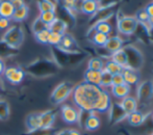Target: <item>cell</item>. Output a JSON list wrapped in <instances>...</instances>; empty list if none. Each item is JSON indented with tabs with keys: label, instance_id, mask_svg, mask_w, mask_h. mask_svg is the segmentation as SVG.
Returning <instances> with one entry per match:
<instances>
[{
	"label": "cell",
	"instance_id": "obj_1",
	"mask_svg": "<svg viewBox=\"0 0 153 135\" xmlns=\"http://www.w3.org/2000/svg\"><path fill=\"white\" fill-rule=\"evenodd\" d=\"M103 91L104 89L99 85H94L83 81L74 86L72 91V99L79 110L98 112Z\"/></svg>",
	"mask_w": 153,
	"mask_h": 135
},
{
	"label": "cell",
	"instance_id": "obj_2",
	"mask_svg": "<svg viewBox=\"0 0 153 135\" xmlns=\"http://www.w3.org/2000/svg\"><path fill=\"white\" fill-rule=\"evenodd\" d=\"M27 72L36 77H47L57 72L59 66L49 59H41L27 67Z\"/></svg>",
	"mask_w": 153,
	"mask_h": 135
},
{
	"label": "cell",
	"instance_id": "obj_3",
	"mask_svg": "<svg viewBox=\"0 0 153 135\" xmlns=\"http://www.w3.org/2000/svg\"><path fill=\"white\" fill-rule=\"evenodd\" d=\"M1 42L13 50L19 49L24 42V31L22 27L18 25L10 26L8 29H6L5 33L2 36Z\"/></svg>",
	"mask_w": 153,
	"mask_h": 135
},
{
	"label": "cell",
	"instance_id": "obj_4",
	"mask_svg": "<svg viewBox=\"0 0 153 135\" xmlns=\"http://www.w3.org/2000/svg\"><path fill=\"white\" fill-rule=\"evenodd\" d=\"M73 89H74V85L69 81H64V82L59 83L51 94L50 102L53 105L62 104L72 95Z\"/></svg>",
	"mask_w": 153,
	"mask_h": 135
},
{
	"label": "cell",
	"instance_id": "obj_5",
	"mask_svg": "<svg viewBox=\"0 0 153 135\" xmlns=\"http://www.w3.org/2000/svg\"><path fill=\"white\" fill-rule=\"evenodd\" d=\"M125 53L127 55V61H128V68L133 69V70L139 71L143 67L144 63V56L143 53L141 52L139 48L132 45L123 47Z\"/></svg>",
	"mask_w": 153,
	"mask_h": 135
},
{
	"label": "cell",
	"instance_id": "obj_6",
	"mask_svg": "<svg viewBox=\"0 0 153 135\" xmlns=\"http://www.w3.org/2000/svg\"><path fill=\"white\" fill-rule=\"evenodd\" d=\"M140 24L134 16H122L118 18L117 28L119 33L124 35H131L137 30Z\"/></svg>",
	"mask_w": 153,
	"mask_h": 135
},
{
	"label": "cell",
	"instance_id": "obj_7",
	"mask_svg": "<svg viewBox=\"0 0 153 135\" xmlns=\"http://www.w3.org/2000/svg\"><path fill=\"white\" fill-rule=\"evenodd\" d=\"M153 99V80H145L137 87V103L145 104Z\"/></svg>",
	"mask_w": 153,
	"mask_h": 135
},
{
	"label": "cell",
	"instance_id": "obj_8",
	"mask_svg": "<svg viewBox=\"0 0 153 135\" xmlns=\"http://www.w3.org/2000/svg\"><path fill=\"white\" fill-rule=\"evenodd\" d=\"M3 76L6 80L12 84H20L25 77V72L19 67H10L5 68L3 73Z\"/></svg>",
	"mask_w": 153,
	"mask_h": 135
},
{
	"label": "cell",
	"instance_id": "obj_9",
	"mask_svg": "<svg viewBox=\"0 0 153 135\" xmlns=\"http://www.w3.org/2000/svg\"><path fill=\"white\" fill-rule=\"evenodd\" d=\"M116 7H117V5H111V6H106V7L98 8V10L92 16V20H91L92 26L98 22L108 21L111 18H113L116 14Z\"/></svg>",
	"mask_w": 153,
	"mask_h": 135
},
{
	"label": "cell",
	"instance_id": "obj_10",
	"mask_svg": "<svg viewBox=\"0 0 153 135\" xmlns=\"http://www.w3.org/2000/svg\"><path fill=\"white\" fill-rule=\"evenodd\" d=\"M61 115L65 123L73 125V124L78 123L79 109L71 105H62L61 107Z\"/></svg>",
	"mask_w": 153,
	"mask_h": 135
},
{
	"label": "cell",
	"instance_id": "obj_11",
	"mask_svg": "<svg viewBox=\"0 0 153 135\" xmlns=\"http://www.w3.org/2000/svg\"><path fill=\"white\" fill-rule=\"evenodd\" d=\"M57 47H59V49H62V50L66 51V52L80 53L79 52V49H78V45H77L75 38L69 33L62 34L61 44H59Z\"/></svg>",
	"mask_w": 153,
	"mask_h": 135
},
{
	"label": "cell",
	"instance_id": "obj_12",
	"mask_svg": "<svg viewBox=\"0 0 153 135\" xmlns=\"http://www.w3.org/2000/svg\"><path fill=\"white\" fill-rule=\"evenodd\" d=\"M56 119V110L49 109V110L40 112V128H52L53 124Z\"/></svg>",
	"mask_w": 153,
	"mask_h": 135
},
{
	"label": "cell",
	"instance_id": "obj_13",
	"mask_svg": "<svg viewBox=\"0 0 153 135\" xmlns=\"http://www.w3.org/2000/svg\"><path fill=\"white\" fill-rule=\"evenodd\" d=\"M124 47V41L121 36L119 35H114V36H108V40H107L106 44L103 48L109 53V55L113 54L114 52L118 50H121Z\"/></svg>",
	"mask_w": 153,
	"mask_h": 135
},
{
	"label": "cell",
	"instance_id": "obj_14",
	"mask_svg": "<svg viewBox=\"0 0 153 135\" xmlns=\"http://www.w3.org/2000/svg\"><path fill=\"white\" fill-rule=\"evenodd\" d=\"M119 104L127 115L134 112L135 110H137V107H139V103H137V98L132 97L130 95L125 97L124 99H122Z\"/></svg>",
	"mask_w": 153,
	"mask_h": 135
},
{
	"label": "cell",
	"instance_id": "obj_15",
	"mask_svg": "<svg viewBox=\"0 0 153 135\" xmlns=\"http://www.w3.org/2000/svg\"><path fill=\"white\" fill-rule=\"evenodd\" d=\"M122 75H123V78H124L125 83H126L127 85H129V86L137 85L140 81L139 71L133 70V69H130V68L123 69Z\"/></svg>",
	"mask_w": 153,
	"mask_h": 135
},
{
	"label": "cell",
	"instance_id": "obj_16",
	"mask_svg": "<svg viewBox=\"0 0 153 135\" xmlns=\"http://www.w3.org/2000/svg\"><path fill=\"white\" fill-rule=\"evenodd\" d=\"M108 112H109V120H111V122H114V123H119L122 120L127 117V114L121 108L119 103H114V104H111Z\"/></svg>",
	"mask_w": 153,
	"mask_h": 135
},
{
	"label": "cell",
	"instance_id": "obj_17",
	"mask_svg": "<svg viewBox=\"0 0 153 135\" xmlns=\"http://www.w3.org/2000/svg\"><path fill=\"white\" fill-rule=\"evenodd\" d=\"M98 1H95V0H81L80 6H79V10L82 14L91 17L98 10Z\"/></svg>",
	"mask_w": 153,
	"mask_h": 135
},
{
	"label": "cell",
	"instance_id": "obj_18",
	"mask_svg": "<svg viewBox=\"0 0 153 135\" xmlns=\"http://www.w3.org/2000/svg\"><path fill=\"white\" fill-rule=\"evenodd\" d=\"M147 117H148V113H144L140 110H135L134 112L127 115L126 119L128 121L129 125L137 127V126H141L142 124H144V122L146 121Z\"/></svg>",
	"mask_w": 153,
	"mask_h": 135
},
{
	"label": "cell",
	"instance_id": "obj_19",
	"mask_svg": "<svg viewBox=\"0 0 153 135\" xmlns=\"http://www.w3.org/2000/svg\"><path fill=\"white\" fill-rule=\"evenodd\" d=\"M67 29H68V23H67L64 19L57 18V17L48 26L49 31H51V32H56L59 34L67 33Z\"/></svg>",
	"mask_w": 153,
	"mask_h": 135
},
{
	"label": "cell",
	"instance_id": "obj_20",
	"mask_svg": "<svg viewBox=\"0 0 153 135\" xmlns=\"http://www.w3.org/2000/svg\"><path fill=\"white\" fill-rule=\"evenodd\" d=\"M130 86L129 85H127L126 83H124V84H121V85H116V86H111V95L114 96L115 98H117V99H124L125 97H127V96H129V94H130Z\"/></svg>",
	"mask_w": 153,
	"mask_h": 135
},
{
	"label": "cell",
	"instance_id": "obj_21",
	"mask_svg": "<svg viewBox=\"0 0 153 135\" xmlns=\"http://www.w3.org/2000/svg\"><path fill=\"white\" fill-rule=\"evenodd\" d=\"M111 60H113V61H115L116 63H118L122 69L128 68L127 55L123 48L121 50H118V51H116V52H114L113 54H111Z\"/></svg>",
	"mask_w": 153,
	"mask_h": 135
},
{
	"label": "cell",
	"instance_id": "obj_22",
	"mask_svg": "<svg viewBox=\"0 0 153 135\" xmlns=\"http://www.w3.org/2000/svg\"><path fill=\"white\" fill-rule=\"evenodd\" d=\"M92 30L97 31V32H101L103 34H106V35L109 36V34L113 31V26H111V24L108 21H102V22H98L95 25H93L91 28H90L89 33L91 32Z\"/></svg>",
	"mask_w": 153,
	"mask_h": 135
},
{
	"label": "cell",
	"instance_id": "obj_23",
	"mask_svg": "<svg viewBox=\"0 0 153 135\" xmlns=\"http://www.w3.org/2000/svg\"><path fill=\"white\" fill-rule=\"evenodd\" d=\"M101 72L99 71H93L88 69L85 72V82L91 83L94 85H100V81H101Z\"/></svg>",
	"mask_w": 153,
	"mask_h": 135
},
{
	"label": "cell",
	"instance_id": "obj_24",
	"mask_svg": "<svg viewBox=\"0 0 153 135\" xmlns=\"http://www.w3.org/2000/svg\"><path fill=\"white\" fill-rule=\"evenodd\" d=\"M25 125L28 131L40 128V112L29 113L25 120Z\"/></svg>",
	"mask_w": 153,
	"mask_h": 135
},
{
	"label": "cell",
	"instance_id": "obj_25",
	"mask_svg": "<svg viewBox=\"0 0 153 135\" xmlns=\"http://www.w3.org/2000/svg\"><path fill=\"white\" fill-rule=\"evenodd\" d=\"M59 2H61L64 10L73 17L75 13L77 12V5L79 4V6H80L81 0H59Z\"/></svg>",
	"mask_w": 153,
	"mask_h": 135
},
{
	"label": "cell",
	"instance_id": "obj_26",
	"mask_svg": "<svg viewBox=\"0 0 153 135\" xmlns=\"http://www.w3.org/2000/svg\"><path fill=\"white\" fill-rule=\"evenodd\" d=\"M29 15V7L28 5H23L22 7H19L17 10H15L14 15L12 17V20H14L15 22H22V21L26 20L28 18Z\"/></svg>",
	"mask_w": 153,
	"mask_h": 135
},
{
	"label": "cell",
	"instance_id": "obj_27",
	"mask_svg": "<svg viewBox=\"0 0 153 135\" xmlns=\"http://www.w3.org/2000/svg\"><path fill=\"white\" fill-rule=\"evenodd\" d=\"M15 8L12 2H0V17L1 18L12 19L14 15Z\"/></svg>",
	"mask_w": 153,
	"mask_h": 135
},
{
	"label": "cell",
	"instance_id": "obj_28",
	"mask_svg": "<svg viewBox=\"0 0 153 135\" xmlns=\"http://www.w3.org/2000/svg\"><path fill=\"white\" fill-rule=\"evenodd\" d=\"M38 7L40 10V13L55 12L56 4L54 1H51V0H38Z\"/></svg>",
	"mask_w": 153,
	"mask_h": 135
},
{
	"label": "cell",
	"instance_id": "obj_29",
	"mask_svg": "<svg viewBox=\"0 0 153 135\" xmlns=\"http://www.w3.org/2000/svg\"><path fill=\"white\" fill-rule=\"evenodd\" d=\"M134 17L137 20V22H139V24L144 25L145 27H147V25H149V26L152 28L151 22H150V17L148 16V14L146 13L145 8H141V10H137Z\"/></svg>",
	"mask_w": 153,
	"mask_h": 135
},
{
	"label": "cell",
	"instance_id": "obj_30",
	"mask_svg": "<svg viewBox=\"0 0 153 135\" xmlns=\"http://www.w3.org/2000/svg\"><path fill=\"white\" fill-rule=\"evenodd\" d=\"M57 130L54 128H48V129H45V128H38L36 130H31V131H27L25 133H22L21 135H56Z\"/></svg>",
	"mask_w": 153,
	"mask_h": 135
},
{
	"label": "cell",
	"instance_id": "obj_31",
	"mask_svg": "<svg viewBox=\"0 0 153 135\" xmlns=\"http://www.w3.org/2000/svg\"><path fill=\"white\" fill-rule=\"evenodd\" d=\"M88 69L93 71H101L104 69V61L100 57H92L88 63Z\"/></svg>",
	"mask_w": 153,
	"mask_h": 135
},
{
	"label": "cell",
	"instance_id": "obj_32",
	"mask_svg": "<svg viewBox=\"0 0 153 135\" xmlns=\"http://www.w3.org/2000/svg\"><path fill=\"white\" fill-rule=\"evenodd\" d=\"M103 70H105L106 72H108L111 75H116V74H120V73H122L123 69L120 67L118 63H116L115 61L113 60H107L104 63V69Z\"/></svg>",
	"mask_w": 153,
	"mask_h": 135
},
{
	"label": "cell",
	"instance_id": "obj_33",
	"mask_svg": "<svg viewBox=\"0 0 153 135\" xmlns=\"http://www.w3.org/2000/svg\"><path fill=\"white\" fill-rule=\"evenodd\" d=\"M107 40H108V35L106 34H103L101 32H97V31H94V34H93L92 41L96 46L98 47H104L105 44H106Z\"/></svg>",
	"mask_w": 153,
	"mask_h": 135
},
{
	"label": "cell",
	"instance_id": "obj_34",
	"mask_svg": "<svg viewBox=\"0 0 153 135\" xmlns=\"http://www.w3.org/2000/svg\"><path fill=\"white\" fill-rule=\"evenodd\" d=\"M10 104L5 100H0V121H6L10 117Z\"/></svg>",
	"mask_w": 153,
	"mask_h": 135
},
{
	"label": "cell",
	"instance_id": "obj_35",
	"mask_svg": "<svg viewBox=\"0 0 153 135\" xmlns=\"http://www.w3.org/2000/svg\"><path fill=\"white\" fill-rule=\"evenodd\" d=\"M111 78H113V75H111L105 70H102V73H101V81L99 86L102 87L103 89L111 87Z\"/></svg>",
	"mask_w": 153,
	"mask_h": 135
},
{
	"label": "cell",
	"instance_id": "obj_36",
	"mask_svg": "<svg viewBox=\"0 0 153 135\" xmlns=\"http://www.w3.org/2000/svg\"><path fill=\"white\" fill-rule=\"evenodd\" d=\"M39 18L41 19V21H42L43 23H45L47 26H49V25H50L51 23H52L53 21L56 19V14H55V12L40 13V16H39Z\"/></svg>",
	"mask_w": 153,
	"mask_h": 135
},
{
	"label": "cell",
	"instance_id": "obj_37",
	"mask_svg": "<svg viewBox=\"0 0 153 135\" xmlns=\"http://www.w3.org/2000/svg\"><path fill=\"white\" fill-rule=\"evenodd\" d=\"M49 32H50V31H49L48 29H45V30L39 31V32L34 33V38H36V42L40 43V44L46 45V44H48Z\"/></svg>",
	"mask_w": 153,
	"mask_h": 135
},
{
	"label": "cell",
	"instance_id": "obj_38",
	"mask_svg": "<svg viewBox=\"0 0 153 135\" xmlns=\"http://www.w3.org/2000/svg\"><path fill=\"white\" fill-rule=\"evenodd\" d=\"M62 38V34L56 33V32H49L48 35V44L52 47H57L61 44V41Z\"/></svg>",
	"mask_w": 153,
	"mask_h": 135
},
{
	"label": "cell",
	"instance_id": "obj_39",
	"mask_svg": "<svg viewBox=\"0 0 153 135\" xmlns=\"http://www.w3.org/2000/svg\"><path fill=\"white\" fill-rule=\"evenodd\" d=\"M45 29H48V26H47L45 23H43L42 21H41V19L38 17V18L33 21V23H32V31H33V33L45 30Z\"/></svg>",
	"mask_w": 153,
	"mask_h": 135
},
{
	"label": "cell",
	"instance_id": "obj_40",
	"mask_svg": "<svg viewBox=\"0 0 153 135\" xmlns=\"http://www.w3.org/2000/svg\"><path fill=\"white\" fill-rule=\"evenodd\" d=\"M124 83H125V81H124V78H123L122 73L113 75V78H111V86L121 85V84H124Z\"/></svg>",
	"mask_w": 153,
	"mask_h": 135
},
{
	"label": "cell",
	"instance_id": "obj_41",
	"mask_svg": "<svg viewBox=\"0 0 153 135\" xmlns=\"http://www.w3.org/2000/svg\"><path fill=\"white\" fill-rule=\"evenodd\" d=\"M56 135H81V134L76 129H64L57 132Z\"/></svg>",
	"mask_w": 153,
	"mask_h": 135
},
{
	"label": "cell",
	"instance_id": "obj_42",
	"mask_svg": "<svg viewBox=\"0 0 153 135\" xmlns=\"http://www.w3.org/2000/svg\"><path fill=\"white\" fill-rule=\"evenodd\" d=\"M10 20L6 18H1L0 17V30H5V29L10 28Z\"/></svg>",
	"mask_w": 153,
	"mask_h": 135
},
{
	"label": "cell",
	"instance_id": "obj_43",
	"mask_svg": "<svg viewBox=\"0 0 153 135\" xmlns=\"http://www.w3.org/2000/svg\"><path fill=\"white\" fill-rule=\"evenodd\" d=\"M145 10L148 14V16L150 17V22H151V21H153V4L152 3L148 4V5L145 7Z\"/></svg>",
	"mask_w": 153,
	"mask_h": 135
},
{
	"label": "cell",
	"instance_id": "obj_44",
	"mask_svg": "<svg viewBox=\"0 0 153 135\" xmlns=\"http://www.w3.org/2000/svg\"><path fill=\"white\" fill-rule=\"evenodd\" d=\"M12 4L15 10H17V8H19V7H22L23 5H25L24 0H12Z\"/></svg>",
	"mask_w": 153,
	"mask_h": 135
},
{
	"label": "cell",
	"instance_id": "obj_45",
	"mask_svg": "<svg viewBox=\"0 0 153 135\" xmlns=\"http://www.w3.org/2000/svg\"><path fill=\"white\" fill-rule=\"evenodd\" d=\"M4 70H5V63H4L3 59L0 57V77L3 75L4 73Z\"/></svg>",
	"mask_w": 153,
	"mask_h": 135
},
{
	"label": "cell",
	"instance_id": "obj_46",
	"mask_svg": "<svg viewBox=\"0 0 153 135\" xmlns=\"http://www.w3.org/2000/svg\"><path fill=\"white\" fill-rule=\"evenodd\" d=\"M0 2H12V0H0Z\"/></svg>",
	"mask_w": 153,
	"mask_h": 135
},
{
	"label": "cell",
	"instance_id": "obj_47",
	"mask_svg": "<svg viewBox=\"0 0 153 135\" xmlns=\"http://www.w3.org/2000/svg\"><path fill=\"white\" fill-rule=\"evenodd\" d=\"M151 25H152V29H153V21H151Z\"/></svg>",
	"mask_w": 153,
	"mask_h": 135
},
{
	"label": "cell",
	"instance_id": "obj_48",
	"mask_svg": "<svg viewBox=\"0 0 153 135\" xmlns=\"http://www.w3.org/2000/svg\"><path fill=\"white\" fill-rule=\"evenodd\" d=\"M152 120H153V112H152Z\"/></svg>",
	"mask_w": 153,
	"mask_h": 135
},
{
	"label": "cell",
	"instance_id": "obj_49",
	"mask_svg": "<svg viewBox=\"0 0 153 135\" xmlns=\"http://www.w3.org/2000/svg\"><path fill=\"white\" fill-rule=\"evenodd\" d=\"M95 1H99V0H95Z\"/></svg>",
	"mask_w": 153,
	"mask_h": 135
},
{
	"label": "cell",
	"instance_id": "obj_50",
	"mask_svg": "<svg viewBox=\"0 0 153 135\" xmlns=\"http://www.w3.org/2000/svg\"><path fill=\"white\" fill-rule=\"evenodd\" d=\"M151 3H152V4H153V1H152V2H151Z\"/></svg>",
	"mask_w": 153,
	"mask_h": 135
},
{
	"label": "cell",
	"instance_id": "obj_51",
	"mask_svg": "<svg viewBox=\"0 0 153 135\" xmlns=\"http://www.w3.org/2000/svg\"><path fill=\"white\" fill-rule=\"evenodd\" d=\"M151 135H153V132H152V134H151Z\"/></svg>",
	"mask_w": 153,
	"mask_h": 135
},
{
	"label": "cell",
	"instance_id": "obj_52",
	"mask_svg": "<svg viewBox=\"0 0 153 135\" xmlns=\"http://www.w3.org/2000/svg\"><path fill=\"white\" fill-rule=\"evenodd\" d=\"M51 1H53V0H51Z\"/></svg>",
	"mask_w": 153,
	"mask_h": 135
}]
</instances>
